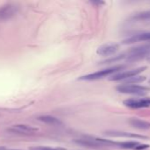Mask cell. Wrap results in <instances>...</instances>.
<instances>
[{"label":"cell","instance_id":"obj_5","mask_svg":"<svg viewBox=\"0 0 150 150\" xmlns=\"http://www.w3.org/2000/svg\"><path fill=\"white\" fill-rule=\"evenodd\" d=\"M7 132L10 134H14L30 135V134H34V133L38 132V128L31 127L29 125L18 124V125H14L12 127H10L7 129Z\"/></svg>","mask_w":150,"mask_h":150},{"label":"cell","instance_id":"obj_22","mask_svg":"<svg viewBox=\"0 0 150 150\" xmlns=\"http://www.w3.org/2000/svg\"><path fill=\"white\" fill-rule=\"evenodd\" d=\"M148 61H149V62L150 63V58H149V59H148Z\"/></svg>","mask_w":150,"mask_h":150},{"label":"cell","instance_id":"obj_4","mask_svg":"<svg viewBox=\"0 0 150 150\" xmlns=\"http://www.w3.org/2000/svg\"><path fill=\"white\" fill-rule=\"evenodd\" d=\"M147 69L146 66H142V67H139L133 69H129V70H126V71H121L119 73H117L113 76H111L110 77V81H125L128 78H131L133 76H138L141 73H142L143 71H145Z\"/></svg>","mask_w":150,"mask_h":150},{"label":"cell","instance_id":"obj_9","mask_svg":"<svg viewBox=\"0 0 150 150\" xmlns=\"http://www.w3.org/2000/svg\"><path fill=\"white\" fill-rule=\"evenodd\" d=\"M119 49V45L117 43H107L100 46L96 53L98 55L101 56H107V57H111V55L115 54Z\"/></svg>","mask_w":150,"mask_h":150},{"label":"cell","instance_id":"obj_19","mask_svg":"<svg viewBox=\"0 0 150 150\" xmlns=\"http://www.w3.org/2000/svg\"><path fill=\"white\" fill-rule=\"evenodd\" d=\"M149 148V145L148 144H139L134 150H145L148 149Z\"/></svg>","mask_w":150,"mask_h":150},{"label":"cell","instance_id":"obj_1","mask_svg":"<svg viewBox=\"0 0 150 150\" xmlns=\"http://www.w3.org/2000/svg\"><path fill=\"white\" fill-rule=\"evenodd\" d=\"M126 65L120 64V65H115L104 69H102L100 71H96L94 73H90L85 76H82L80 77H79V80L80 81H95V80H99L102 78H104L106 76H111L117 73L121 72L122 70H124V69L126 68Z\"/></svg>","mask_w":150,"mask_h":150},{"label":"cell","instance_id":"obj_23","mask_svg":"<svg viewBox=\"0 0 150 150\" xmlns=\"http://www.w3.org/2000/svg\"><path fill=\"white\" fill-rule=\"evenodd\" d=\"M149 83H150V80H149Z\"/></svg>","mask_w":150,"mask_h":150},{"label":"cell","instance_id":"obj_21","mask_svg":"<svg viewBox=\"0 0 150 150\" xmlns=\"http://www.w3.org/2000/svg\"><path fill=\"white\" fill-rule=\"evenodd\" d=\"M0 150H19V149H8L6 147H0Z\"/></svg>","mask_w":150,"mask_h":150},{"label":"cell","instance_id":"obj_3","mask_svg":"<svg viewBox=\"0 0 150 150\" xmlns=\"http://www.w3.org/2000/svg\"><path fill=\"white\" fill-rule=\"evenodd\" d=\"M116 90L122 94H129L135 96H144L149 91V88L139 84H120Z\"/></svg>","mask_w":150,"mask_h":150},{"label":"cell","instance_id":"obj_11","mask_svg":"<svg viewBox=\"0 0 150 150\" xmlns=\"http://www.w3.org/2000/svg\"><path fill=\"white\" fill-rule=\"evenodd\" d=\"M139 41H150V32H145V33H141L132 35L126 38V40H124L122 43L125 45H128V44H133Z\"/></svg>","mask_w":150,"mask_h":150},{"label":"cell","instance_id":"obj_15","mask_svg":"<svg viewBox=\"0 0 150 150\" xmlns=\"http://www.w3.org/2000/svg\"><path fill=\"white\" fill-rule=\"evenodd\" d=\"M145 80H146V76L138 75V76H133L131 78H128L123 82H124V84H138V83H143Z\"/></svg>","mask_w":150,"mask_h":150},{"label":"cell","instance_id":"obj_10","mask_svg":"<svg viewBox=\"0 0 150 150\" xmlns=\"http://www.w3.org/2000/svg\"><path fill=\"white\" fill-rule=\"evenodd\" d=\"M74 143H76L79 146L86 147L88 149H101L104 147L103 144L98 142L95 138H86V139H79V140H74Z\"/></svg>","mask_w":150,"mask_h":150},{"label":"cell","instance_id":"obj_17","mask_svg":"<svg viewBox=\"0 0 150 150\" xmlns=\"http://www.w3.org/2000/svg\"><path fill=\"white\" fill-rule=\"evenodd\" d=\"M132 18H133V20H138V21L149 20V19H150V10H147V11L139 12V13L133 15Z\"/></svg>","mask_w":150,"mask_h":150},{"label":"cell","instance_id":"obj_7","mask_svg":"<svg viewBox=\"0 0 150 150\" xmlns=\"http://www.w3.org/2000/svg\"><path fill=\"white\" fill-rule=\"evenodd\" d=\"M124 105L132 109H141L150 107V98H128L125 100Z\"/></svg>","mask_w":150,"mask_h":150},{"label":"cell","instance_id":"obj_12","mask_svg":"<svg viewBox=\"0 0 150 150\" xmlns=\"http://www.w3.org/2000/svg\"><path fill=\"white\" fill-rule=\"evenodd\" d=\"M129 124L136 128V129H139V130H149L150 128V123L145 121V120H142L141 119H138V118H132L129 120Z\"/></svg>","mask_w":150,"mask_h":150},{"label":"cell","instance_id":"obj_13","mask_svg":"<svg viewBox=\"0 0 150 150\" xmlns=\"http://www.w3.org/2000/svg\"><path fill=\"white\" fill-rule=\"evenodd\" d=\"M38 120L41 122H43L45 124L51 125V126H62L63 125V122L59 119H57L54 116H50V115L40 116V117H38Z\"/></svg>","mask_w":150,"mask_h":150},{"label":"cell","instance_id":"obj_20","mask_svg":"<svg viewBox=\"0 0 150 150\" xmlns=\"http://www.w3.org/2000/svg\"><path fill=\"white\" fill-rule=\"evenodd\" d=\"M90 3L92 4H96V5H103V4H105V2H103V1H90Z\"/></svg>","mask_w":150,"mask_h":150},{"label":"cell","instance_id":"obj_14","mask_svg":"<svg viewBox=\"0 0 150 150\" xmlns=\"http://www.w3.org/2000/svg\"><path fill=\"white\" fill-rule=\"evenodd\" d=\"M140 143L135 141L130 142H116V146L124 149H135Z\"/></svg>","mask_w":150,"mask_h":150},{"label":"cell","instance_id":"obj_16","mask_svg":"<svg viewBox=\"0 0 150 150\" xmlns=\"http://www.w3.org/2000/svg\"><path fill=\"white\" fill-rule=\"evenodd\" d=\"M126 53L125 54H118V55H116V56H111L104 61H102L100 62V64H111V63H115L118 61H121L123 59H126Z\"/></svg>","mask_w":150,"mask_h":150},{"label":"cell","instance_id":"obj_8","mask_svg":"<svg viewBox=\"0 0 150 150\" xmlns=\"http://www.w3.org/2000/svg\"><path fill=\"white\" fill-rule=\"evenodd\" d=\"M104 134L110 137H116V138H130V139H142V140L148 139V137L145 135L133 134V133H128L125 131H118V130H109V131H106Z\"/></svg>","mask_w":150,"mask_h":150},{"label":"cell","instance_id":"obj_6","mask_svg":"<svg viewBox=\"0 0 150 150\" xmlns=\"http://www.w3.org/2000/svg\"><path fill=\"white\" fill-rule=\"evenodd\" d=\"M19 11V5L10 3L0 7V21H6L16 15Z\"/></svg>","mask_w":150,"mask_h":150},{"label":"cell","instance_id":"obj_18","mask_svg":"<svg viewBox=\"0 0 150 150\" xmlns=\"http://www.w3.org/2000/svg\"><path fill=\"white\" fill-rule=\"evenodd\" d=\"M29 150H66L65 148L61 147H47V146H40V147H34Z\"/></svg>","mask_w":150,"mask_h":150},{"label":"cell","instance_id":"obj_2","mask_svg":"<svg viewBox=\"0 0 150 150\" xmlns=\"http://www.w3.org/2000/svg\"><path fill=\"white\" fill-rule=\"evenodd\" d=\"M126 61L127 62H134L145 58H150V42L131 48L126 53Z\"/></svg>","mask_w":150,"mask_h":150}]
</instances>
